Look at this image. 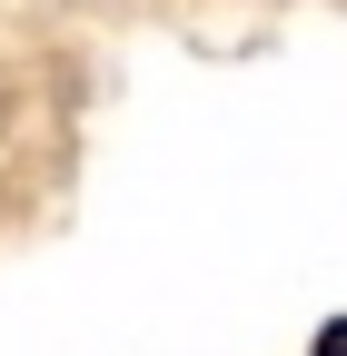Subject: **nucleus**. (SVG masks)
Wrapping results in <instances>:
<instances>
[{
    "instance_id": "obj_1",
    "label": "nucleus",
    "mask_w": 347,
    "mask_h": 356,
    "mask_svg": "<svg viewBox=\"0 0 347 356\" xmlns=\"http://www.w3.org/2000/svg\"><path fill=\"white\" fill-rule=\"evenodd\" d=\"M318 356H347V327H327V337H318Z\"/></svg>"
}]
</instances>
